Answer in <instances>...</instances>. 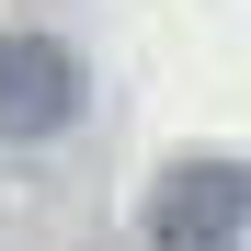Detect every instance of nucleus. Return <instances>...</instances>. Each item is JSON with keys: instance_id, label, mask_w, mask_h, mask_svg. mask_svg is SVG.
Wrapping results in <instances>:
<instances>
[{"instance_id": "2", "label": "nucleus", "mask_w": 251, "mask_h": 251, "mask_svg": "<svg viewBox=\"0 0 251 251\" xmlns=\"http://www.w3.org/2000/svg\"><path fill=\"white\" fill-rule=\"evenodd\" d=\"M80 114V57L57 46V34H0V137H57V126Z\"/></svg>"}, {"instance_id": "1", "label": "nucleus", "mask_w": 251, "mask_h": 251, "mask_svg": "<svg viewBox=\"0 0 251 251\" xmlns=\"http://www.w3.org/2000/svg\"><path fill=\"white\" fill-rule=\"evenodd\" d=\"M251 228V160H183V172H160L149 194V240L160 251H217Z\"/></svg>"}]
</instances>
